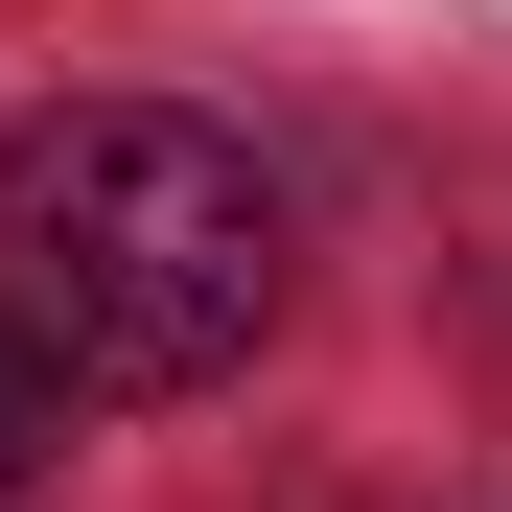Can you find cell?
I'll list each match as a JSON object with an SVG mask.
<instances>
[{
	"instance_id": "cell-1",
	"label": "cell",
	"mask_w": 512,
	"mask_h": 512,
	"mask_svg": "<svg viewBox=\"0 0 512 512\" xmlns=\"http://www.w3.org/2000/svg\"><path fill=\"white\" fill-rule=\"evenodd\" d=\"M280 326V187L233 117L70 94L0 140V350L47 396H210Z\"/></svg>"
},
{
	"instance_id": "cell-2",
	"label": "cell",
	"mask_w": 512,
	"mask_h": 512,
	"mask_svg": "<svg viewBox=\"0 0 512 512\" xmlns=\"http://www.w3.org/2000/svg\"><path fill=\"white\" fill-rule=\"evenodd\" d=\"M47 466V373H0V489H24Z\"/></svg>"
}]
</instances>
